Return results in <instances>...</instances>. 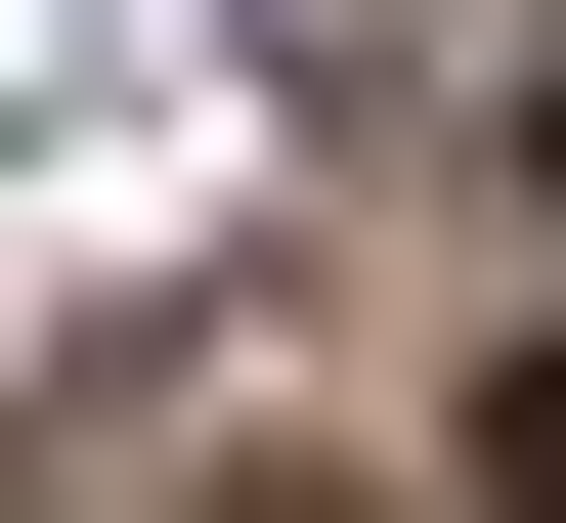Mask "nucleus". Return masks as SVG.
<instances>
[{"label":"nucleus","mask_w":566,"mask_h":523,"mask_svg":"<svg viewBox=\"0 0 566 523\" xmlns=\"http://www.w3.org/2000/svg\"><path fill=\"white\" fill-rule=\"evenodd\" d=\"M480 523H566V393H480Z\"/></svg>","instance_id":"nucleus-1"},{"label":"nucleus","mask_w":566,"mask_h":523,"mask_svg":"<svg viewBox=\"0 0 566 523\" xmlns=\"http://www.w3.org/2000/svg\"><path fill=\"white\" fill-rule=\"evenodd\" d=\"M523 175H566V132H523Z\"/></svg>","instance_id":"nucleus-2"}]
</instances>
